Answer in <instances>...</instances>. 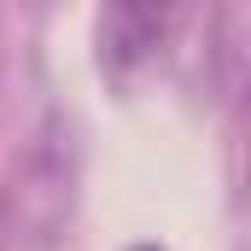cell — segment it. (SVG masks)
<instances>
[{"label":"cell","instance_id":"obj_1","mask_svg":"<svg viewBox=\"0 0 251 251\" xmlns=\"http://www.w3.org/2000/svg\"><path fill=\"white\" fill-rule=\"evenodd\" d=\"M181 0H105V64H134L146 59Z\"/></svg>","mask_w":251,"mask_h":251},{"label":"cell","instance_id":"obj_2","mask_svg":"<svg viewBox=\"0 0 251 251\" xmlns=\"http://www.w3.org/2000/svg\"><path fill=\"white\" fill-rule=\"evenodd\" d=\"M134 251H158V246H134Z\"/></svg>","mask_w":251,"mask_h":251}]
</instances>
